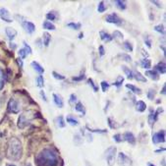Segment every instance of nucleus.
Masks as SVG:
<instances>
[{
	"label": "nucleus",
	"instance_id": "obj_1",
	"mask_svg": "<svg viewBox=\"0 0 166 166\" xmlns=\"http://www.w3.org/2000/svg\"><path fill=\"white\" fill-rule=\"evenodd\" d=\"M37 166H58L59 158L57 154L51 148H44L36 157Z\"/></svg>",
	"mask_w": 166,
	"mask_h": 166
},
{
	"label": "nucleus",
	"instance_id": "obj_2",
	"mask_svg": "<svg viewBox=\"0 0 166 166\" xmlns=\"http://www.w3.org/2000/svg\"><path fill=\"white\" fill-rule=\"evenodd\" d=\"M22 154H23V147H22L21 142L16 138H11L8 143L7 156L10 159L18 160L21 158Z\"/></svg>",
	"mask_w": 166,
	"mask_h": 166
},
{
	"label": "nucleus",
	"instance_id": "obj_3",
	"mask_svg": "<svg viewBox=\"0 0 166 166\" xmlns=\"http://www.w3.org/2000/svg\"><path fill=\"white\" fill-rule=\"evenodd\" d=\"M115 155H116V147H110L105 150V158L109 166H112L115 160Z\"/></svg>",
	"mask_w": 166,
	"mask_h": 166
},
{
	"label": "nucleus",
	"instance_id": "obj_4",
	"mask_svg": "<svg viewBox=\"0 0 166 166\" xmlns=\"http://www.w3.org/2000/svg\"><path fill=\"white\" fill-rule=\"evenodd\" d=\"M29 113L30 112H26V113H23L20 117H19V121H18V127L20 129H24L26 126H27L30 121L32 120V118H34V117H30L29 116Z\"/></svg>",
	"mask_w": 166,
	"mask_h": 166
},
{
	"label": "nucleus",
	"instance_id": "obj_5",
	"mask_svg": "<svg viewBox=\"0 0 166 166\" xmlns=\"http://www.w3.org/2000/svg\"><path fill=\"white\" fill-rule=\"evenodd\" d=\"M105 20H106V22H108V23L114 24L117 26H121L122 24H123V20H122L120 17L116 14V13H112V14H110V15H107Z\"/></svg>",
	"mask_w": 166,
	"mask_h": 166
},
{
	"label": "nucleus",
	"instance_id": "obj_6",
	"mask_svg": "<svg viewBox=\"0 0 166 166\" xmlns=\"http://www.w3.org/2000/svg\"><path fill=\"white\" fill-rule=\"evenodd\" d=\"M118 162L120 166H132V160L124 152H120L118 155Z\"/></svg>",
	"mask_w": 166,
	"mask_h": 166
},
{
	"label": "nucleus",
	"instance_id": "obj_7",
	"mask_svg": "<svg viewBox=\"0 0 166 166\" xmlns=\"http://www.w3.org/2000/svg\"><path fill=\"white\" fill-rule=\"evenodd\" d=\"M8 111L11 113H18L20 111V105L19 102L16 99L11 98L8 102Z\"/></svg>",
	"mask_w": 166,
	"mask_h": 166
},
{
	"label": "nucleus",
	"instance_id": "obj_8",
	"mask_svg": "<svg viewBox=\"0 0 166 166\" xmlns=\"http://www.w3.org/2000/svg\"><path fill=\"white\" fill-rule=\"evenodd\" d=\"M152 142L154 143H160L165 142V131L161 130L159 132L154 133L152 135Z\"/></svg>",
	"mask_w": 166,
	"mask_h": 166
},
{
	"label": "nucleus",
	"instance_id": "obj_9",
	"mask_svg": "<svg viewBox=\"0 0 166 166\" xmlns=\"http://www.w3.org/2000/svg\"><path fill=\"white\" fill-rule=\"evenodd\" d=\"M161 112H163V109L161 107H158L157 108V110L155 112H150V114L148 115V123H150V127H152V126L154 125L155 121L157 120V117H158V115L160 114Z\"/></svg>",
	"mask_w": 166,
	"mask_h": 166
},
{
	"label": "nucleus",
	"instance_id": "obj_10",
	"mask_svg": "<svg viewBox=\"0 0 166 166\" xmlns=\"http://www.w3.org/2000/svg\"><path fill=\"white\" fill-rule=\"evenodd\" d=\"M22 27L23 29L27 32L28 34H33L34 30H36V26H34L32 22H29V21H24L22 22Z\"/></svg>",
	"mask_w": 166,
	"mask_h": 166
},
{
	"label": "nucleus",
	"instance_id": "obj_11",
	"mask_svg": "<svg viewBox=\"0 0 166 166\" xmlns=\"http://www.w3.org/2000/svg\"><path fill=\"white\" fill-rule=\"evenodd\" d=\"M0 18H1L3 21L7 22V23H11L12 22V18L10 16V13L6 8H1L0 9Z\"/></svg>",
	"mask_w": 166,
	"mask_h": 166
},
{
	"label": "nucleus",
	"instance_id": "obj_12",
	"mask_svg": "<svg viewBox=\"0 0 166 166\" xmlns=\"http://www.w3.org/2000/svg\"><path fill=\"white\" fill-rule=\"evenodd\" d=\"M123 140H125L126 142L130 143L131 145H135V143H136V139H135L134 135H133L132 133H130V132H126V133L124 134Z\"/></svg>",
	"mask_w": 166,
	"mask_h": 166
},
{
	"label": "nucleus",
	"instance_id": "obj_13",
	"mask_svg": "<svg viewBox=\"0 0 166 166\" xmlns=\"http://www.w3.org/2000/svg\"><path fill=\"white\" fill-rule=\"evenodd\" d=\"M5 32H6V34H7L8 38H9L10 41L14 39L16 37V36H17V30L15 29H13V28H10V27L6 28Z\"/></svg>",
	"mask_w": 166,
	"mask_h": 166
},
{
	"label": "nucleus",
	"instance_id": "obj_14",
	"mask_svg": "<svg viewBox=\"0 0 166 166\" xmlns=\"http://www.w3.org/2000/svg\"><path fill=\"white\" fill-rule=\"evenodd\" d=\"M146 76L150 78L151 80H154V81H157L159 79L158 74H157L155 70H147V71L146 72Z\"/></svg>",
	"mask_w": 166,
	"mask_h": 166
},
{
	"label": "nucleus",
	"instance_id": "obj_15",
	"mask_svg": "<svg viewBox=\"0 0 166 166\" xmlns=\"http://www.w3.org/2000/svg\"><path fill=\"white\" fill-rule=\"evenodd\" d=\"M53 100H54V103H55L56 105H57L58 107L62 108V107L64 106L63 99H62V97H60V95H58V94H53Z\"/></svg>",
	"mask_w": 166,
	"mask_h": 166
},
{
	"label": "nucleus",
	"instance_id": "obj_16",
	"mask_svg": "<svg viewBox=\"0 0 166 166\" xmlns=\"http://www.w3.org/2000/svg\"><path fill=\"white\" fill-rule=\"evenodd\" d=\"M100 34V38H101V41H105V42H109V41H112V37L110 36L109 34L105 33V32H103V30H101V32L99 33Z\"/></svg>",
	"mask_w": 166,
	"mask_h": 166
},
{
	"label": "nucleus",
	"instance_id": "obj_17",
	"mask_svg": "<svg viewBox=\"0 0 166 166\" xmlns=\"http://www.w3.org/2000/svg\"><path fill=\"white\" fill-rule=\"evenodd\" d=\"M133 78H135L138 82H143V83H146L147 82V79L145 78V76H143L141 73L138 72V71H134L133 72Z\"/></svg>",
	"mask_w": 166,
	"mask_h": 166
},
{
	"label": "nucleus",
	"instance_id": "obj_18",
	"mask_svg": "<svg viewBox=\"0 0 166 166\" xmlns=\"http://www.w3.org/2000/svg\"><path fill=\"white\" fill-rule=\"evenodd\" d=\"M136 109L139 112H143L147 109V104L143 101H142V100H139L136 104Z\"/></svg>",
	"mask_w": 166,
	"mask_h": 166
},
{
	"label": "nucleus",
	"instance_id": "obj_19",
	"mask_svg": "<svg viewBox=\"0 0 166 166\" xmlns=\"http://www.w3.org/2000/svg\"><path fill=\"white\" fill-rule=\"evenodd\" d=\"M30 65H32V67L36 70L37 72H38L39 74H42V73H44V69H43L41 65H39L37 62H36V61H33L32 63H30Z\"/></svg>",
	"mask_w": 166,
	"mask_h": 166
},
{
	"label": "nucleus",
	"instance_id": "obj_20",
	"mask_svg": "<svg viewBox=\"0 0 166 166\" xmlns=\"http://www.w3.org/2000/svg\"><path fill=\"white\" fill-rule=\"evenodd\" d=\"M165 68H166V66H165V62H164V61H162V62H159L155 66V70H156V71L160 72L161 74H165V72H166V69Z\"/></svg>",
	"mask_w": 166,
	"mask_h": 166
},
{
	"label": "nucleus",
	"instance_id": "obj_21",
	"mask_svg": "<svg viewBox=\"0 0 166 166\" xmlns=\"http://www.w3.org/2000/svg\"><path fill=\"white\" fill-rule=\"evenodd\" d=\"M5 79H6V74L4 73V71L1 68H0V90L3 89L4 83H5Z\"/></svg>",
	"mask_w": 166,
	"mask_h": 166
},
{
	"label": "nucleus",
	"instance_id": "obj_22",
	"mask_svg": "<svg viewBox=\"0 0 166 166\" xmlns=\"http://www.w3.org/2000/svg\"><path fill=\"white\" fill-rule=\"evenodd\" d=\"M122 70L124 71V73L126 74V76H127V78L129 79V80H132V79H134L133 78V71L130 68L126 67V66H122Z\"/></svg>",
	"mask_w": 166,
	"mask_h": 166
},
{
	"label": "nucleus",
	"instance_id": "obj_23",
	"mask_svg": "<svg viewBox=\"0 0 166 166\" xmlns=\"http://www.w3.org/2000/svg\"><path fill=\"white\" fill-rule=\"evenodd\" d=\"M126 88L129 89L131 91H133L134 94H142L141 89H139V88H137V87H135V86H133V85H129V84H127V85H126Z\"/></svg>",
	"mask_w": 166,
	"mask_h": 166
},
{
	"label": "nucleus",
	"instance_id": "obj_24",
	"mask_svg": "<svg viewBox=\"0 0 166 166\" xmlns=\"http://www.w3.org/2000/svg\"><path fill=\"white\" fill-rule=\"evenodd\" d=\"M141 66L143 68V69H147L148 70L150 67H151V62L150 59H143L141 61Z\"/></svg>",
	"mask_w": 166,
	"mask_h": 166
},
{
	"label": "nucleus",
	"instance_id": "obj_25",
	"mask_svg": "<svg viewBox=\"0 0 166 166\" xmlns=\"http://www.w3.org/2000/svg\"><path fill=\"white\" fill-rule=\"evenodd\" d=\"M50 41H51V36H50V34L47 33V32L43 33V43H44L45 46H48L49 45Z\"/></svg>",
	"mask_w": 166,
	"mask_h": 166
},
{
	"label": "nucleus",
	"instance_id": "obj_26",
	"mask_svg": "<svg viewBox=\"0 0 166 166\" xmlns=\"http://www.w3.org/2000/svg\"><path fill=\"white\" fill-rule=\"evenodd\" d=\"M43 29H45V30H54L56 28H55V26L51 23V22L49 21H44L43 22Z\"/></svg>",
	"mask_w": 166,
	"mask_h": 166
},
{
	"label": "nucleus",
	"instance_id": "obj_27",
	"mask_svg": "<svg viewBox=\"0 0 166 166\" xmlns=\"http://www.w3.org/2000/svg\"><path fill=\"white\" fill-rule=\"evenodd\" d=\"M75 109H76L78 112L82 113L83 115L86 114V109H85V107H84V105H83L82 102H77L76 106H75Z\"/></svg>",
	"mask_w": 166,
	"mask_h": 166
},
{
	"label": "nucleus",
	"instance_id": "obj_28",
	"mask_svg": "<svg viewBox=\"0 0 166 166\" xmlns=\"http://www.w3.org/2000/svg\"><path fill=\"white\" fill-rule=\"evenodd\" d=\"M115 5L119 8L120 10H125L126 7H127V5H126V2L125 1H121V0H115L114 1Z\"/></svg>",
	"mask_w": 166,
	"mask_h": 166
},
{
	"label": "nucleus",
	"instance_id": "obj_29",
	"mask_svg": "<svg viewBox=\"0 0 166 166\" xmlns=\"http://www.w3.org/2000/svg\"><path fill=\"white\" fill-rule=\"evenodd\" d=\"M106 9H107V7H106L105 4H104V2H103V1H100V2L98 3V5H97V11H98V13H103V12H105Z\"/></svg>",
	"mask_w": 166,
	"mask_h": 166
},
{
	"label": "nucleus",
	"instance_id": "obj_30",
	"mask_svg": "<svg viewBox=\"0 0 166 166\" xmlns=\"http://www.w3.org/2000/svg\"><path fill=\"white\" fill-rule=\"evenodd\" d=\"M66 121H67V123H69L70 125H72V126H78V125H79L78 120H76L75 118H73V117H71V116H68V117H67V119H66Z\"/></svg>",
	"mask_w": 166,
	"mask_h": 166
},
{
	"label": "nucleus",
	"instance_id": "obj_31",
	"mask_svg": "<svg viewBox=\"0 0 166 166\" xmlns=\"http://www.w3.org/2000/svg\"><path fill=\"white\" fill-rule=\"evenodd\" d=\"M56 122H57V126L60 128H64L65 127V121H64V118L62 116H59L57 117V119H56Z\"/></svg>",
	"mask_w": 166,
	"mask_h": 166
},
{
	"label": "nucleus",
	"instance_id": "obj_32",
	"mask_svg": "<svg viewBox=\"0 0 166 166\" xmlns=\"http://www.w3.org/2000/svg\"><path fill=\"white\" fill-rule=\"evenodd\" d=\"M155 32L159 33V34H162L163 36H165V29H164V26L162 25H157L154 27Z\"/></svg>",
	"mask_w": 166,
	"mask_h": 166
},
{
	"label": "nucleus",
	"instance_id": "obj_33",
	"mask_svg": "<svg viewBox=\"0 0 166 166\" xmlns=\"http://www.w3.org/2000/svg\"><path fill=\"white\" fill-rule=\"evenodd\" d=\"M37 87H39V88H42L43 86H44V80H43V77L42 76H38L37 78Z\"/></svg>",
	"mask_w": 166,
	"mask_h": 166
},
{
	"label": "nucleus",
	"instance_id": "obj_34",
	"mask_svg": "<svg viewBox=\"0 0 166 166\" xmlns=\"http://www.w3.org/2000/svg\"><path fill=\"white\" fill-rule=\"evenodd\" d=\"M67 26L69 28L73 29V30H79V29H81V27H82V25L80 23H69Z\"/></svg>",
	"mask_w": 166,
	"mask_h": 166
},
{
	"label": "nucleus",
	"instance_id": "obj_35",
	"mask_svg": "<svg viewBox=\"0 0 166 166\" xmlns=\"http://www.w3.org/2000/svg\"><path fill=\"white\" fill-rule=\"evenodd\" d=\"M123 47L124 48L127 50V51H130V52H132L133 51V45L131 44V43L129 41H125L123 43Z\"/></svg>",
	"mask_w": 166,
	"mask_h": 166
},
{
	"label": "nucleus",
	"instance_id": "obj_36",
	"mask_svg": "<svg viewBox=\"0 0 166 166\" xmlns=\"http://www.w3.org/2000/svg\"><path fill=\"white\" fill-rule=\"evenodd\" d=\"M46 19L48 21H54L56 19V15L54 12H49L46 14Z\"/></svg>",
	"mask_w": 166,
	"mask_h": 166
},
{
	"label": "nucleus",
	"instance_id": "obj_37",
	"mask_svg": "<svg viewBox=\"0 0 166 166\" xmlns=\"http://www.w3.org/2000/svg\"><path fill=\"white\" fill-rule=\"evenodd\" d=\"M114 38H118V39H123V34H122L121 32H119V30H115L114 33H113V37Z\"/></svg>",
	"mask_w": 166,
	"mask_h": 166
},
{
	"label": "nucleus",
	"instance_id": "obj_38",
	"mask_svg": "<svg viewBox=\"0 0 166 166\" xmlns=\"http://www.w3.org/2000/svg\"><path fill=\"white\" fill-rule=\"evenodd\" d=\"M109 87H110V85H109L107 82H105V81H102L101 82V88H102V91H104V93L108 90Z\"/></svg>",
	"mask_w": 166,
	"mask_h": 166
},
{
	"label": "nucleus",
	"instance_id": "obj_39",
	"mask_svg": "<svg viewBox=\"0 0 166 166\" xmlns=\"http://www.w3.org/2000/svg\"><path fill=\"white\" fill-rule=\"evenodd\" d=\"M124 82V78L123 77H118V79H117V81L116 82H114V85L115 87H117V88H119V87L122 85V83Z\"/></svg>",
	"mask_w": 166,
	"mask_h": 166
},
{
	"label": "nucleus",
	"instance_id": "obj_40",
	"mask_svg": "<svg viewBox=\"0 0 166 166\" xmlns=\"http://www.w3.org/2000/svg\"><path fill=\"white\" fill-rule=\"evenodd\" d=\"M52 75H53V77L56 79V80H60V81H62V80H65V77L62 76V75H60V74H58L57 72H52Z\"/></svg>",
	"mask_w": 166,
	"mask_h": 166
},
{
	"label": "nucleus",
	"instance_id": "obj_41",
	"mask_svg": "<svg viewBox=\"0 0 166 166\" xmlns=\"http://www.w3.org/2000/svg\"><path fill=\"white\" fill-rule=\"evenodd\" d=\"M154 97H155V90L150 89V90H148V93H147V97L150 98V100H152V99L154 98Z\"/></svg>",
	"mask_w": 166,
	"mask_h": 166
},
{
	"label": "nucleus",
	"instance_id": "obj_42",
	"mask_svg": "<svg viewBox=\"0 0 166 166\" xmlns=\"http://www.w3.org/2000/svg\"><path fill=\"white\" fill-rule=\"evenodd\" d=\"M19 55H20V57H21V58H26V57L28 56V52L26 51L25 48L20 49V51H19Z\"/></svg>",
	"mask_w": 166,
	"mask_h": 166
},
{
	"label": "nucleus",
	"instance_id": "obj_43",
	"mask_svg": "<svg viewBox=\"0 0 166 166\" xmlns=\"http://www.w3.org/2000/svg\"><path fill=\"white\" fill-rule=\"evenodd\" d=\"M88 84H89L90 86L93 87V89H94V90L95 91V93H97V91H98L97 87L94 85V81H93V80H91V79H89V80H88Z\"/></svg>",
	"mask_w": 166,
	"mask_h": 166
},
{
	"label": "nucleus",
	"instance_id": "obj_44",
	"mask_svg": "<svg viewBox=\"0 0 166 166\" xmlns=\"http://www.w3.org/2000/svg\"><path fill=\"white\" fill-rule=\"evenodd\" d=\"M119 57H122L125 61H127V62H131L132 61V58H131L130 55H127V54H120Z\"/></svg>",
	"mask_w": 166,
	"mask_h": 166
},
{
	"label": "nucleus",
	"instance_id": "obj_45",
	"mask_svg": "<svg viewBox=\"0 0 166 166\" xmlns=\"http://www.w3.org/2000/svg\"><path fill=\"white\" fill-rule=\"evenodd\" d=\"M113 139H114L115 142H117V143H121L122 141H123V139H122V136L120 134H117V135H115V136H113Z\"/></svg>",
	"mask_w": 166,
	"mask_h": 166
},
{
	"label": "nucleus",
	"instance_id": "obj_46",
	"mask_svg": "<svg viewBox=\"0 0 166 166\" xmlns=\"http://www.w3.org/2000/svg\"><path fill=\"white\" fill-rule=\"evenodd\" d=\"M24 46H25L26 51L28 52V54H32V48H30V45H28V43L26 42V41H24Z\"/></svg>",
	"mask_w": 166,
	"mask_h": 166
},
{
	"label": "nucleus",
	"instance_id": "obj_47",
	"mask_svg": "<svg viewBox=\"0 0 166 166\" xmlns=\"http://www.w3.org/2000/svg\"><path fill=\"white\" fill-rule=\"evenodd\" d=\"M145 42H146V44L148 48H150L151 47V39L148 37H145Z\"/></svg>",
	"mask_w": 166,
	"mask_h": 166
},
{
	"label": "nucleus",
	"instance_id": "obj_48",
	"mask_svg": "<svg viewBox=\"0 0 166 166\" xmlns=\"http://www.w3.org/2000/svg\"><path fill=\"white\" fill-rule=\"evenodd\" d=\"M85 79V75H80L79 77H74L72 80L75 81V82H80V81H83Z\"/></svg>",
	"mask_w": 166,
	"mask_h": 166
},
{
	"label": "nucleus",
	"instance_id": "obj_49",
	"mask_svg": "<svg viewBox=\"0 0 166 166\" xmlns=\"http://www.w3.org/2000/svg\"><path fill=\"white\" fill-rule=\"evenodd\" d=\"M87 128H88L90 131H91V132H95V133H106V132H107L106 130H93V129L89 128L88 126H87Z\"/></svg>",
	"mask_w": 166,
	"mask_h": 166
},
{
	"label": "nucleus",
	"instance_id": "obj_50",
	"mask_svg": "<svg viewBox=\"0 0 166 166\" xmlns=\"http://www.w3.org/2000/svg\"><path fill=\"white\" fill-rule=\"evenodd\" d=\"M98 50H99V55H100V56H103L104 53H105V50H104V47H103L102 45H100V46L98 47Z\"/></svg>",
	"mask_w": 166,
	"mask_h": 166
},
{
	"label": "nucleus",
	"instance_id": "obj_51",
	"mask_svg": "<svg viewBox=\"0 0 166 166\" xmlns=\"http://www.w3.org/2000/svg\"><path fill=\"white\" fill-rule=\"evenodd\" d=\"M76 100H77V97H76L75 94H71V95H70V103L76 102Z\"/></svg>",
	"mask_w": 166,
	"mask_h": 166
},
{
	"label": "nucleus",
	"instance_id": "obj_52",
	"mask_svg": "<svg viewBox=\"0 0 166 166\" xmlns=\"http://www.w3.org/2000/svg\"><path fill=\"white\" fill-rule=\"evenodd\" d=\"M151 3H152V4H155V5H156L157 7H158V8H161V3H160V2L155 1V0H152Z\"/></svg>",
	"mask_w": 166,
	"mask_h": 166
},
{
	"label": "nucleus",
	"instance_id": "obj_53",
	"mask_svg": "<svg viewBox=\"0 0 166 166\" xmlns=\"http://www.w3.org/2000/svg\"><path fill=\"white\" fill-rule=\"evenodd\" d=\"M17 63H18V65L20 66V68L23 67V60H22L21 58H18V59H17Z\"/></svg>",
	"mask_w": 166,
	"mask_h": 166
},
{
	"label": "nucleus",
	"instance_id": "obj_54",
	"mask_svg": "<svg viewBox=\"0 0 166 166\" xmlns=\"http://www.w3.org/2000/svg\"><path fill=\"white\" fill-rule=\"evenodd\" d=\"M41 97H42L43 99H44V100H45V101H46V100H47V99H46V97H45V94H44V93H43V90H41Z\"/></svg>",
	"mask_w": 166,
	"mask_h": 166
},
{
	"label": "nucleus",
	"instance_id": "obj_55",
	"mask_svg": "<svg viewBox=\"0 0 166 166\" xmlns=\"http://www.w3.org/2000/svg\"><path fill=\"white\" fill-rule=\"evenodd\" d=\"M165 90H166V86L164 85V86H163V88H162V91H161V94H166V91H165Z\"/></svg>",
	"mask_w": 166,
	"mask_h": 166
},
{
	"label": "nucleus",
	"instance_id": "obj_56",
	"mask_svg": "<svg viewBox=\"0 0 166 166\" xmlns=\"http://www.w3.org/2000/svg\"><path fill=\"white\" fill-rule=\"evenodd\" d=\"M83 37H84V34H80V36H79V38H82Z\"/></svg>",
	"mask_w": 166,
	"mask_h": 166
},
{
	"label": "nucleus",
	"instance_id": "obj_57",
	"mask_svg": "<svg viewBox=\"0 0 166 166\" xmlns=\"http://www.w3.org/2000/svg\"><path fill=\"white\" fill-rule=\"evenodd\" d=\"M148 166H155V165H154V164H151V163H148Z\"/></svg>",
	"mask_w": 166,
	"mask_h": 166
},
{
	"label": "nucleus",
	"instance_id": "obj_58",
	"mask_svg": "<svg viewBox=\"0 0 166 166\" xmlns=\"http://www.w3.org/2000/svg\"><path fill=\"white\" fill-rule=\"evenodd\" d=\"M25 166H32V165H30V163H28V164H26V165H25Z\"/></svg>",
	"mask_w": 166,
	"mask_h": 166
},
{
	"label": "nucleus",
	"instance_id": "obj_59",
	"mask_svg": "<svg viewBox=\"0 0 166 166\" xmlns=\"http://www.w3.org/2000/svg\"><path fill=\"white\" fill-rule=\"evenodd\" d=\"M7 166H16V165H13V164H8Z\"/></svg>",
	"mask_w": 166,
	"mask_h": 166
}]
</instances>
